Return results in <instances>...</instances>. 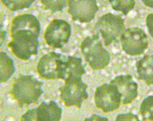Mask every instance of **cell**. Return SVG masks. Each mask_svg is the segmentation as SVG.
<instances>
[{"mask_svg": "<svg viewBox=\"0 0 153 121\" xmlns=\"http://www.w3.org/2000/svg\"><path fill=\"white\" fill-rule=\"evenodd\" d=\"M139 79L148 85H153V55L141 58L136 64Z\"/></svg>", "mask_w": 153, "mask_h": 121, "instance_id": "15", "label": "cell"}, {"mask_svg": "<svg viewBox=\"0 0 153 121\" xmlns=\"http://www.w3.org/2000/svg\"><path fill=\"white\" fill-rule=\"evenodd\" d=\"M123 18L119 15L108 13L99 18L94 30L101 33L106 46L115 43L125 31Z\"/></svg>", "mask_w": 153, "mask_h": 121, "instance_id": "4", "label": "cell"}, {"mask_svg": "<svg viewBox=\"0 0 153 121\" xmlns=\"http://www.w3.org/2000/svg\"><path fill=\"white\" fill-rule=\"evenodd\" d=\"M80 47L85 61L93 70L102 69L108 65L110 55L102 46L99 33L86 37Z\"/></svg>", "mask_w": 153, "mask_h": 121, "instance_id": "2", "label": "cell"}, {"mask_svg": "<svg viewBox=\"0 0 153 121\" xmlns=\"http://www.w3.org/2000/svg\"><path fill=\"white\" fill-rule=\"evenodd\" d=\"M146 25L149 33L153 38V13L148 15L146 18Z\"/></svg>", "mask_w": 153, "mask_h": 121, "instance_id": "21", "label": "cell"}, {"mask_svg": "<svg viewBox=\"0 0 153 121\" xmlns=\"http://www.w3.org/2000/svg\"><path fill=\"white\" fill-rule=\"evenodd\" d=\"M85 73L82 58L62 55L59 67V79L65 81L69 79L79 78Z\"/></svg>", "mask_w": 153, "mask_h": 121, "instance_id": "13", "label": "cell"}, {"mask_svg": "<svg viewBox=\"0 0 153 121\" xmlns=\"http://www.w3.org/2000/svg\"><path fill=\"white\" fill-rule=\"evenodd\" d=\"M44 83L38 81L33 75L20 74L14 80L13 88L9 93L16 101L19 107L30 105L37 101L43 91Z\"/></svg>", "mask_w": 153, "mask_h": 121, "instance_id": "1", "label": "cell"}, {"mask_svg": "<svg viewBox=\"0 0 153 121\" xmlns=\"http://www.w3.org/2000/svg\"><path fill=\"white\" fill-rule=\"evenodd\" d=\"M114 86L121 96V102L124 105H129L134 101L138 94V85L131 75H120L109 83Z\"/></svg>", "mask_w": 153, "mask_h": 121, "instance_id": "12", "label": "cell"}, {"mask_svg": "<svg viewBox=\"0 0 153 121\" xmlns=\"http://www.w3.org/2000/svg\"><path fill=\"white\" fill-rule=\"evenodd\" d=\"M42 4H44L45 9H50L53 14L56 11H62L63 9L68 3L67 1H41Z\"/></svg>", "mask_w": 153, "mask_h": 121, "instance_id": "20", "label": "cell"}, {"mask_svg": "<svg viewBox=\"0 0 153 121\" xmlns=\"http://www.w3.org/2000/svg\"><path fill=\"white\" fill-rule=\"evenodd\" d=\"M112 8L115 10L123 11L126 15L134 8L135 2L134 1H109Z\"/></svg>", "mask_w": 153, "mask_h": 121, "instance_id": "18", "label": "cell"}, {"mask_svg": "<svg viewBox=\"0 0 153 121\" xmlns=\"http://www.w3.org/2000/svg\"><path fill=\"white\" fill-rule=\"evenodd\" d=\"M12 41L8 44L14 55L20 59L27 61L38 52L39 36L31 31H17L11 33Z\"/></svg>", "mask_w": 153, "mask_h": 121, "instance_id": "3", "label": "cell"}, {"mask_svg": "<svg viewBox=\"0 0 153 121\" xmlns=\"http://www.w3.org/2000/svg\"><path fill=\"white\" fill-rule=\"evenodd\" d=\"M0 59L1 83H6L14 74L16 69L14 61L6 53L1 52Z\"/></svg>", "mask_w": 153, "mask_h": 121, "instance_id": "16", "label": "cell"}, {"mask_svg": "<svg viewBox=\"0 0 153 121\" xmlns=\"http://www.w3.org/2000/svg\"><path fill=\"white\" fill-rule=\"evenodd\" d=\"M41 30L40 23L33 14L19 15L14 17L11 22L10 33L17 31H28L39 36Z\"/></svg>", "mask_w": 153, "mask_h": 121, "instance_id": "14", "label": "cell"}, {"mask_svg": "<svg viewBox=\"0 0 153 121\" xmlns=\"http://www.w3.org/2000/svg\"><path fill=\"white\" fill-rule=\"evenodd\" d=\"M119 120H139L137 116L131 114H121L118 116L117 118L116 119V121Z\"/></svg>", "mask_w": 153, "mask_h": 121, "instance_id": "22", "label": "cell"}, {"mask_svg": "<svg viewBox=\"0 0 153 121\" xmlns=\"http://www.w3.org/2000/svg\"><path fill=\"white\" fill-rule=\"evenodd\" d=\"M62 109L53 101L43 102L38 107L27 110L21 121H59Z\"/></svg>", "mask_w": 153, "mask_h": 121, "instance_id": "9", "label": "cell"}, {"mask_svg": "<svg viewBox=\"0 0 153 121\" xmlns=\"http://www.w3.org/2000/svg\"><path fill=\"white\" fill-rule=\"evenodd\" d=\"M143 2L146 6H149V7H153V1H143Z\"/></svg>", "mask_w": 153, "mask_h": 121, "instance_id": "23", "label": "cell"}, {"mask_svg": "<svg viewBox=\"0 0 153 121\" xmlns=\"http://www.w3.org/2000/svg\"><path fill=\"white\" fill-rule=\"evenodd\" d=\"M71 35V25L68 22L63 19H55L48 25L44 38L50 46L62 49L68 43Z\"/></svg>", "mask_w": 153, "mask_h": 121, "instance_id": "7", "label": "cell"}, {"mask_svg": "<svg viewBox=\"0 0 153 121\" xmlns=\"http://www.w3.org/2000/svg\"><path fill=\"white\" fill-rule=\"evenodd\" d=\"M88 88L82 77L68 79L65 81L64 85L59 88L60 99L68 107L76 106L80 109L82 102L88 97L86 91Z\"/></svg>", "mask_w": 153, "mask_h": 121, "instance_id": "5", "label": "cell"}, {"mask_svg": "<svg viewBox=\"0 0 153 121\" xmlns=\"http://www.w3.org/2000/svg\"><path fill=\"white\" fill-rule=\"evenodd\" d=\"M5 6L13 11L22 10L23 9L30 7L34 1H1Z\"/></svg>", "mask_w": 153, "mask_h": 121, "instance_id": "19", "label": "cell"}, {"mask_svg": "<svg viewBox=\"0 0 153 121\" xmlns=\"http://www.w3.org/2000/svg\"><path fill=\"white\" fill-rule=\"evenodd\" d=\"M62 54L51 52L42 57L37 65L39 77L46 80L58 79V71Z\"/></svg>", "mask_w": 153, "mask_h": 121, "instance_id": "11", "label": "cell"}, {"mask_svg": "<svg viewBox=\"0 0 153 121\" xmlns=\"http://www.w3.org/2000/svg\"><path fill=\"white\" fill-rule=\"evenodd\" d=\"M68 12L74 21L90 22L99 9L96 1H68Z\"/></svg>", "mask_w": 153, "mask_h": 121, "instance_id": "10", "label": "cell"}, {"mask_svg": "<svg viewBox=\"0 0 153 121\" xmlns=\"http://www.w3.org/2000/svg\"><path fill=\"white\" fill-rule=\"evenodd\" d=\"M140 113L143 120L153 121V95L143 100L140 106Z\"/></svg>", "mask_w": 153, "mask_h": 121, "instance_id": "17", "label": "cell"}, {"mask_svg": "<svg viewBox=\"0 0 153 121\" xmlns=\"http://www.w3.org/2000/svg\"><path fill=\"white\" fill-rule=\"evenodd\" d=\"M123 51L129 55H139L144 52L148 46L147 36L138 27L128 28L120 37Z\"/></svg>", "mask_w": 153, "mask_h": 121, "instance_id": "6", "label": "cell"}, {"mask_svg": "<svg viewBox=\"0 0 153 121\" xmlns=\"http://www.w3.org/2000/svg\"><path fill=\"white\" fill-rule=\"evenodd\" d=\"M94 101L97 107L104 113H108L119 108L121 96L114 86L104 83L96 89Z\"/></svg>", "mask_w": 153, "mask_h": 121, "instance_id": "8", "label": "cell"}]
</instances>
